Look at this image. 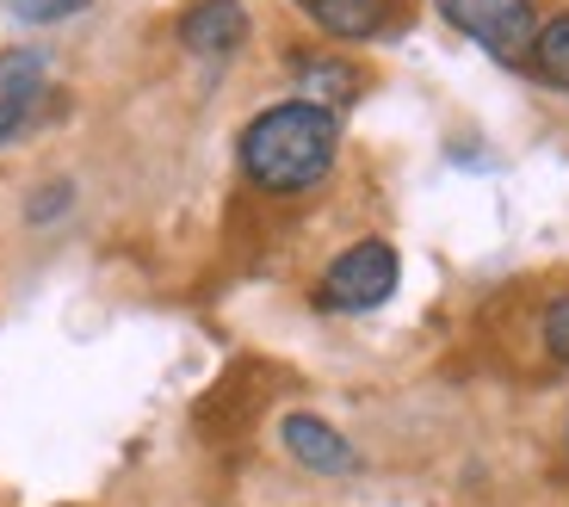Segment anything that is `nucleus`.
Here are the masks:
<instances>
[{
  "label": "nucleus",
  "mask_w": 569,
  "mask_h": 507,
  "mask_svg": "<svg viewBox=\"0 0 569 507\" xmlns=\"http://www.w3.org/2000/svg\"><path fill=\"white\" fill-rule=\"evenodd\" d=\"M69 186H57V192H38L31 198V223H43V217H57V211H69Z\"/></svg>",
  "instance_id": "12"
},
{
  "label": "nucleus",
  "mask_w": 569,
  "mask_h": 507,
  "mask_svg": "<svg viewBox=\"0 0 569 507\" xmlns=\"http://www.w3.org/2000/svg\"><path fill=\"white\" fill-rule=\"evenodd\" d=\"M38 99H43V57L13 50V57L0 62V142L26 137L31 112H38Z\"/></svg>",
  "instance_id": "7"
},
{
  "label": "nucleus",
  "mask_w": 569,
  "mask_h": 507,
  "mask_svg": "<svg viewBox=\"0 0 569 507\" xmlns=\"http://www.w3.org/2000/svg\"><path fill=\"white\" fill-rule=\"evenodd\" d=\"M539 335H545V352H551L557 366H569V297H557V304H545V322H539Z\"/></svg>",
  "instance_id": "10"
},
{
  "label": "nucleus",
  "mask_w": 569,
  "mask_h": 507,
  "mask_svg": "<svg viewBox=\"0 0 569 507\" xmlns=\"http://www.w3.org/2000/svg\"><path fill=\"white\" fill-rule=\"evenodd\" d=\"M440 19L452 31H465L477 50H489L496 62L520 69L532 62V38H539V19H532V0H433Z\"/></svg>",
  "instance_id": "2"
},
{
  "label": "nucleus",
  "mask_w": 569,
  "mask_h": 507,
  "mask_svg": "<svg viewBox=\"0 0 569 507\" xmlns=\"http://www.w3.org/2000/svg\"><path fill=\"white\" fill-rule=\"evenodd\" d=\"M279 439L303 470H316V477H347V470H353V446H347L322 415H284Z\"/></svg>",
  "instance_id": "5"
},
{
  "label": "nucleus",
  "mask_w": 569,
  "mask_h": 507,
  "mask_svg": "<svg viewBox=\"0 0 569 507\" xmlns=\"http://www.w3.org/2000/svg\"><path fill=\"white\" fill-rule=\"evenodd\" d=\"M303 74H310V93L303 99H316V106H341V99H353V87H359V74L353 69H341V62H303Z\"/></svg>",
  "instance_id": "9"
},
{
  "label": "nucleus",
  "mask_w": 569,
  "mask_h": 507,
  "mask_svg": "<svg viewBox=\"0 0 569 507\" xmlns=\"http://www.w3.org/2000/svg\"><path fill=\"white\" fill-rule=\"evenodd\" d=\"M242 38H248L242 0H199V7L180 13V43L192 57H229V50H242Z\"/></svg>",
  "instance_id": "4"
},
{
  "label": "nucleus",
  "mask_w": 569,
  "mask_h": 507,
  "mask_svg": "<svg viewBox=\"0 0 569 507\" xmlns=\"http://www.w3.org/2000/svg\"><path fill=\"white\" fill-rule=\"evenodd\" d=\"M303 13L341 43H366V38H390L397 31V7L390 0H303Z\"/></svg>",
  "instance_id": "6"
},
{
  "label": "nucleus",
  "mask_w": 569,
  "mask_h": 507,
  "mask_svg": "<svg viewBox=\"0 0 569 507\" xmlns=\"http://www.w3.org/2000/svg\"><path fill=\"white\" fill-rule=\"evenodd\" d=\"M81 7H87V0H13V13L31 19V26H57V19L81 13Z\"/></svg>",
  "instance_id": "11"
},
{
  "label": "nucleus",
  "mask_w": 569,
  "mask_h": 507,
  "mask_svg": "<svg viewBox=\"0 0 569 507\" xmlns=\"http://www.w3.org/2000/svg\"><path fill=\"white\" fill-rule=\"evenodd\" d=\"M532 74H539L545 87H557V93H569V13L545 19L539 38H532Z\"/></svg>",
  "instance_id": "8"
},
{
  "label": "nucleus",
  "mask_w": 569,
  "mask_h": 507,
  "mask_svg": "<svg viewBox=\"0 0 569 507\" xmlns=\"http://www.w3.org/2000/svg\"><path fill=\"white\" fill-rule=\"evenodd\" d=\"M563 446H569V434H563Z\"/></svg>",
  "instance_id": "13"
},
{
  "label": "nucleus",
  "mask_w": 569,
  "mask_h": 507,
  "mask_svg": "<svg viewBox=\"0 0 569 507\" xmlns=\"http://www.w3.org/2000/svg\"><path fill=\"white\" fill-rule=\"evenodd\" d=\"M397 279H402V267H397V248L390 241H353L347 254L328 260L316 304L322 310H378L397 291Z\"/></svg>",
  "instance_id": "3"
},
{
  "label": "nucleus",
  "mask_w": 569,
  "mask_h": 507,
  "mask_svg": "<svg viewBox=\"0 0 569 507\" xmlns=\"http://www.w3.org/2000/svg\"><path fill=\"white\" fill-rule=\"evenodd\" d=\"M335 149H341V118L316 99H279L260 118H248L242 142H236L242 173L272 198L310 192L335 168Z\"/></svg>",
  "instance_id": "1"
}]
</instances>
